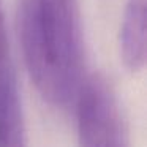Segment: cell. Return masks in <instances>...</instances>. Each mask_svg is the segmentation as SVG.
Listing matches in <instances>:
<instances>
[{
  "instance_id": "4",
  "label": "cell",
  "mask_w": 147,
  "mask_h": 147,
  "mask_svg": "<svg viewBox=\"0 0 147 147\" xmlns=\"http://www.w3.org/2000/svg\"><path fill=\"white\" fill-rule=\"evenodd\" d=\"M147 0H127L119 33L120 59L131 73H139L146 67L147 32H146Z\"/></svg>"
},
{
  "instance_id": "1",
  "label": "cell",
  "mask_w": 147,
  "mask_h": 147,
  "mask_svg": "<svg viewBox=\"0 0 147 147\" xmlns=\"http://www.w3.org/2000/svg\"><path fill=\"white\" fill-rule=\"evenodd\" d=\"M19 40L40 96L55 108L74 103L84 78V36L78 0H19Z\"/></svg>"
},
{
  "instance_id": "3",
  "label": "cell",
  "mask_w": 147,
  "mask_h": 147,
  "mask_svg": "<svg viewBox=\"0 0 147 147\" xmlns=\"http://www.w3.org/2000/svg\"><path fill=\"white\" fill-rule=\"evenodd\" d=\"M0 147H27L26 122L16 67L0 2Z\"/></svg>"
},
{
  "instance_id": "2",
  "label": "cell",
  "mask_w": 147,
  "mask_h": 147,
  "mask_svg": "<svg viewBox=\"0 0 147 147\" xmlns=\"http://www.w3.org/2000/svg\"><path fill=\"white\" fill-rule=\"evenodd\" d=\"M74 105L79 147H128L119 101L105 76L84 78Z\"/></svg>"
}]
</instances>
